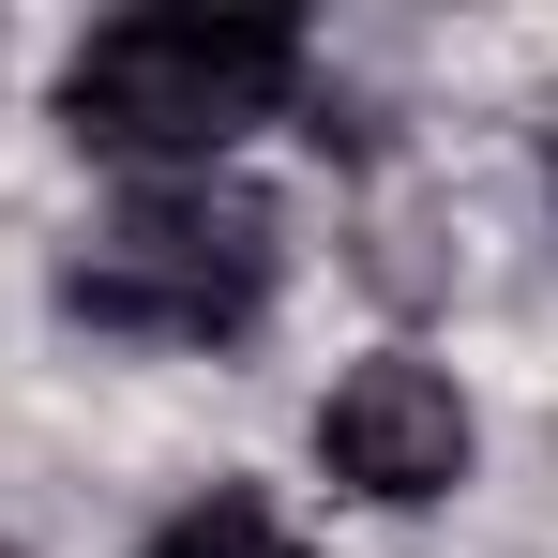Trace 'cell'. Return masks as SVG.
<instances>
[{
    "label": "cell",
    "mask_w": 558,
    "mask_h": 558,
    "mask_svg": "<svg viewBox=\"0 0 558 558\" xmlns=\"http://www.w3.org/2000/svg\"><path fill=\"white\" fill-rule=\"evenodd\" d=\"M302 76H317V46L272 0H151V15H106L92 46L61 61V136L121 151L136 182H196L257 121H287Z\"/></svg>",
    "instance_id": "obj_1"
},
{
    "label": "cell",
    "mask_w": 558,
    "mask_h": 558,
    "mask_svg": "<svg viewBox=\"0 0 558 558\" xmlns=\"http://www.w3.org/2000/svg\"><path fill=\"white\" fill-rule=\"evenodd\" d=\"M272 272H287V227L257 182L196 167V182H136L106 196L61 257V317H92L121 348H242L272 317Z\"/></svg>",
    "instance_id": "obj_2"
},
{
    "label": "cell",
    "mask_w": 558,
    "mask_h": 558,
    "mask_svg": "<svg viewBox=\"0 0 558 558\" xmlns=\"http://www.w3.org/2000/svg\"><path fill=\"white\" fill-rule=\"evenodd\" d=\"M317 468L377 498V513H423V498H453L468 483V392L423 348H377V363L332 377V408H317Z\"/></svg>",
    "instance_id": "obj_3"
},
{
    "label": "cell",
    "mask_w": 558,
    "mask_h": 558,
    "mask_svg": "<svg viewBox=\"0 0 558 558\" xmlns=\"http://www.w3.org/2000/svg\"><path fill=\"white\" fill-rule=\"evenodd\" d=\"M151 558H302V529H287L257 483H211V498H182V513L151 529Z\"/></svg>",
    "instance_id": "obj_4"
},
{
    "label": "cell",
    "mask_w": 558,
    "mask_h": 558,
    "mask_svg": "<svg viewBox=\"0 0 558 558\" xmlns=\"http://www.w3.org/2000/svg\"><path fill=\"white\" fill-rule=\"evenodd\" d=\"M0 558H15V544H0Z\"/></svg>",
    "instance_id": "obj_5"
}]
</instances>
